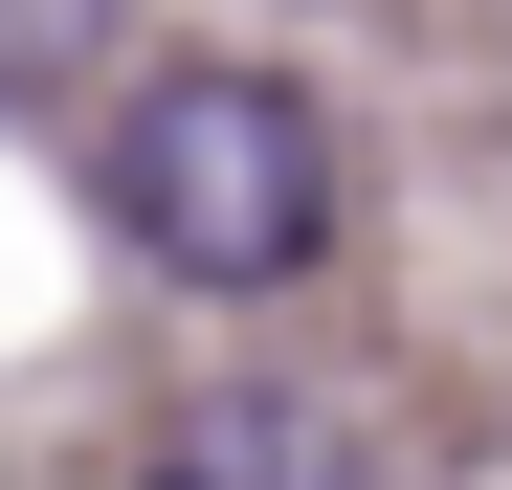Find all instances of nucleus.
<instances>
[{
    "label": "nucleus",
    "instance_id": "obj_3",
    "mask_svg": "<svg viewBox=\"0 0 512 490\" xmlns=\"http://www.w3.org/2000/svg\"><path fill=\"white\" fill-rule=\"evenodd\" d=\"M112 67V0H0V112H67Z\"/></svg>",
    "mask_w": 512,
    "mask_h": 490
},
{
    "label": "nucleus",
    "instance_id": "obj_1",
    "mask_svg": "<svg viewBox=\"0 0 512 490\" xmlns=\"http://www.w3.org/2000/svg\"><path fill=\"white\" fill-rule=\"evenodd\" d=\"M112 223L179 290H290L334 245V112L290 90V67H156V90L112 112Z\"/></svg>",
    "mask_w": 512,
    "mask_h": 490
},
{
    "label": "nucleus",
    "instance_id": "obj_2",
    "mask_svg": "<svg viewBox=\"0 0 512 490\" xmlns=\"http://www.w3.org/2000/svg\"><path fill=\"white\" fill-rule=\"evenodd\" d=\"M134 490H357V446H334L290 379H201V401H156Z\"/></svg>",
    "mask_w": 512,
    "mask_h": 490
}]
</instances>
